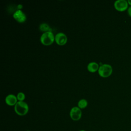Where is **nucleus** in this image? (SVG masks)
<instances>
[{"label":"nucleus","mask_w":131,"mask_h":131,"mask_svg":"<svg viewBox=\"0 0 131 131\" xmlns=\"http://www.w3.org/2000/svg\"><path fill=\"white\" fill-rule=\"evenodd\" d=\"M14 111L18 115L24 116L29 111V106L26 102L19 101L14 105Z\"/></svg>","instance_id":"obj_1"},{"label":"nucleus","mask_w":131,"mask_h":131,"mask_svg":"<svg viewBox=\"0 0 131 131\" xmlns=\"http://www.w3.org/2000/svg\"><path fill=\"white\" fill-rule=\"evenodd\" d=\"M54 39L55 37L51 31L44 32L40 38L41 42L46 46L51 45L54 41Z\"/></svg>","instance_id":"obj_2"},{"label":"nucleus","mask_w":131,"mask_h":131,"mask_svg":"<svg viewBox=\"0 0 131 131\" xmlns=\"http://www.w3.org/2000/svg\"><path fill=\"white\" fill-rule=\"evenodd\" d=\"M113 72V68L110 64H102L98 69V74L102 77H107L110 76Z\"/></svg>","instance_id":"obj_3"},{"label":"nucleus","mask_w":131,"mask_h":131,"mask_svg":"<svg viewBox=\"0 0 131 131\" xmlns=\"http://www.w3.org/2000/svg\"><path fill=\"white\" fill-rule=\"evenodd\" d=\"M70 116L73 121H78L82 116L81 109L78 106L73 107L70 110Z\"/></svg>","instance_id":"obj_4"},{"label":"nucleus","mask_w":131,"mask_h":131,"mask_svg":"<svg viewBox=\"0 0 131 131\" xmlns=\"http://www.w3.org/2000/svg\"><path fill=\"white\" fill-rule=\"evenodd\" d=\"M114 7L119 11H123L128 8V4L126 0H117L114 2Z\"/></svg>","instance_id":"obj_5"},{"label":"nucleus","mask_w":131,"mask_h":131,"mask_svg":"<svg viewBox=\"0 0 131 131\" xmlns=\"http://www.w3.org/2000/svg\"><path fill=\"white\" fill-rule=\"evenodd\" d=\"M55 40L58 45L62 46L66 43L67 41V37L63 33L59 32L55 35Z\"/></svg>","instance_id":"obj_6"},{"label":"nucleus","mask_w":131,"mask_h":131,"mask_svg":"<svg viewBox=\"0 0 131 131\" xmlns=\"http://www.w3.org/2000/svg\"><path fill=\"white\" fill-rule=\"evenodd\" d=\"M14 18L19 23H23L26 20V14L20 10L16 11L13 14Z\"/></svg>","instance_id":"obj_7"},{"label":"nucleus","mask_w":131,"mask_h":131,"mask_svg":"<svg viewBox=\"0 0 131 131\" xmlns=\"http://www.w3.org/2000/svg\"><path fill=\"white\" fill-rule=\"evenodd\" d=\"M17 98L16 96L13 94H9L7 95L5 98L6 103L10 106L15 105L17 102Z\"/></svg>","instance_id":"obj_8"},{"label":"nucleus","mask_w":131,"mask_h":131,"mask_svg":"<svg viewBox=\"0 0 131 131\" xmlns=\"http://www.w3.org/2000/svg\"><path fill=\"white\" fill-rule=\"evenodd\" d=\"M88 70L91 72H95L99 69V64L96 62H91L88 65Z\"/></svg>","instance_id":"obj_9"},{"label":"nucleus","mask_w":131,"mask_h":131,"mask_svg":"<svg viewBox=\"0 0 131 131\" xmlns=\"http://www.w3.org/2000/svg\"><path fill=\"white\" fill-rule=\"evenodd\" d=\"M88 105V101L84 99H80L78 102V107L80 109L85 108Z\"/></svg>","instance_id":"obj_10"},{"label":"nucleus","mask_w":131,"mask_h":131,"mask_svg":"<svg viewBox=\"0 0 131 131\" xmlns=\"http://www.w3.org/2000/svg\"><path fill=\"white\" fill-rule=\"evenodd\" d=\"M39 29L42 31L45 32L51 31V29L50 26L46 23H42L39 25Z\"/></svg>","instance_id":"obj_11"},{"label":"nucleus","mask_w":131,"mask_h":131,"mask_svg":"<svg viewBox=\"0 0 131 131\" xmlns=\"http://www.w3.org/2000/svg\"><path fill=\"white\" fill-rule=\"evenodd\" d=\"M17 98L20 101H23L25 99V95L23 92H19L17 95Z\"/></svg>","instance_id":"obj_12"},{"label":"nucleus","mask_w":131,"mask_h":131,"mask_svg":"<svg viewBox=\"0 0 131 131\" xmlns=\"http://www.w3.org/2000/svg\"><path fill=\"white\" fill-rule=\"evenodd\" d=\"M127 12H128V14L129 16L131 17V6L128 8Z\"/></svg>","instance_id":"obj_13"},{"label":"nucleus","mask_w":131,"mask_h":131,"mask_svg":"<svg viewBox=\"0 0 131 131\" xmlns=\"http://www.w3.org/2000/svg\"><path fill=\"white\" fill-rule=\"evenodd\" d=\"M127 2H128V5H129L131 6V0H128V1H127Z\"/></svg>","instance_id":"obj_14"},{"label":"nucleus","mask_w":131,"mask_h":131,"mask_svg":"<svg viewBox=\"0 0 131 131\" xmlns=\"http://www.w3.org/2000/svg\"><path fill=\"white\" fill-rule=\"evenodd\" d=\"M79 131H86V130H83V129H81V130H79Z\"/></svg>","instance_id":"obj_15"},{"label":"nucleus","mask_w":131,"mask_h":131,"mask_svg":"<svg viewBox=\"0 0 131 131\" xmlns=\"http://www.w3.org/2000/svg\"><path fill=\"white\" fill-rule=\"evenodd\" d=\"M27 131H30V130H27Z\"/></svg>","instance_id":"obj_16"}]
</instances>
